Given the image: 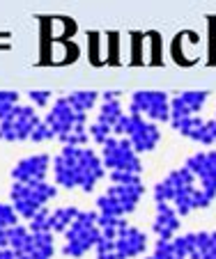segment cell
Returning <instances> with one entry per match:
<instances>
[{"instance_id":"obj_11","label":"cell","mask_w":216,"mask_h":259,"mask_svg":"<svg viewBox=\"0 0 216 259\" xmlns=\"http://www.w3.org/2000/svg\"><path fill=\"white\" fill-rule=\"evenodd\" d=\"M16 94L14 92H0V122L12 113V108L16 106Z\"/></svg>"},{"instance_id":"obj_12","label":"cell","mask_w":216,"mask_h":259,"mask_svg":"<svg viewBox=\"0 0 216 259\" xmlns=\"http://www.w3.org/2000/svg\"><path fill=\"white\" fill-rule=\"evenodd\" d=\"M51 99L49 92H30V101L34 103V106H46Z\"/></svg>"},{"instance_id":"obj_10","label":"cell","mask_w":216,"mask_h":259,"mask_svg":"<svg viewBox=\"0 0 216 259\" xmlns=\"http://www.w3.org/2000/svg\"><path fill=\"white\" fill-rule=\"evenodd\" d=\"M19 223V213L14 206L10 204H0V230H10Z\"/></svg>"},{"instance_id":"obj_7","label":"cell","mask_w":216,"mask_h":259,"mask_svg":"<svg viewBox=\"0 0 216 259\" xmlns=\"http://www.w3.org/2000/svg\"><path fill=\"white\" fill-rule=\"evenodd\" d=\"M79 215L76 209H58L55 213H51V230H64L67 225L74 223V218Z\"/></svg>"},{"instance_id":"obj_9","label":"cell","mask_w":216,"mask_h":259,"mask_svg":"<svg viewBox=\"0 0 216 259\" xmlns=\"http://www.w3.org/2000/svg\"><path fill=\"white\" fill-rule=\"evenodd\" d=\"M94 101H97V97H94L92 92H79V94H71V97H69V103H71L79 113H85L88 108H92Z\"/></svg>"},{"instance_id":"obj_8","label":"cell","mask_w":216,"mask_h":259,"mask_svg":"<svg viewBox=\"0 0 216 259\" xmlns=\"http://www.w3.org/2000/svg\"><path fill=\"white\" fill-rule=\"evenodd\" d=\"M30 232H51V213L46 209H40L30 218Z\"/></svg>"},{"instance_id":"obj_5","label":"cell","mask_w":216,"mask_h":259,"mask_svg":"<svg viewBox=\"0 0 216 259\" xmlns=\"http://www.w3.org/2000/svg\"><path fill=\"white\" fill-rule=\"evenodd\" d=\"M83 119H85V113H79V110L69 103V99H58L53 110H51L49 117H46V126L53 133H58V136H64V133H69L71 128L83 126Z\"/></svg>"},{"instance_id":"obj_2","label":"cell","mask_w":216,"mask_h":259,"mask_svg":"<svg viewBox=\"0 0 216 259\" xmlns=\"http://www.w3.org/2000/svg\"><path fill=\"white\" fill-rule=\"evenodd\" d=\"M55 197V188L44 184V181H16L14 188H12V202H14V209L19 215L23 218H32L37 211L44 206L46 200Z\"/></svg>"},{"instance_id":"obj_3","label":"cell","mask_w":216,"mask_h":259,"mask_svg":"<svg viewBox=\"0 0 216 259\" xmlns=\"http://www.w3.org/2000/svg\"><path fill=\"white\" fill-rule=\"evenodd\" d=\"M37 124H40V119H37L32 108L14 106L12 113L0 122V138L3 140H25L32 136Z\"/></svg>"},{"instance_id":"obj_6","label":"cell","mask_w":216,"mask_h":259,"mask_svg":"<svg viewBox=\"0 0 216 259\" xmlns=\"http://www.w3.org/2000/svg\"><path fill=\"white\" fill-rule=\"evenodd\" d=\"M46 170H49V156L40 154V156L23 158V161L12 170V177H14L16 181H23V184H28V181H42Z\"/></svg>"},{"instance_id":"obj_1","label":"cell","mask_w":216,"mask_h":259,"mask_svg":"<svg viewBox=\"0 0 216 259\" xmlns=\"http://www.w3.org/2000/svg\"><path fill=\"white\" fill-rule=\"evenodd\" d=\"M55 181L60 186H83L85 191L92 188V184L101 177V165L97 156L90 149H76V147H64L62 154L55 158Z\"/></svg>"},{"instance_id":"obj_4","label":"cell","mask_w":216,"mask_h":259,"mask_svg":"<svg viewBox=\"0 0 216 259\" xmlns=\"http://www.w3.org/2000/svg\"><path fill=\"white\" fill-rule=\"evenodd\" d=\"M67 254H83L90 245L97 241V230H94V213H79L71 223V230L67 232Z\"/></svg>"}]
</instances>
